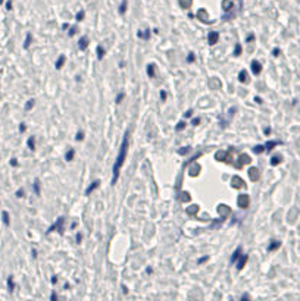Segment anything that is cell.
<instances>
[{
	"instance_id": "obj_37",
	"label": "cell",
	"mask_w": 300,
	"mask_h": 301,
	"mask_svg": "<svg viewBox=\"0 0 300 301\" xmlns=\"http://www.w3.org/2000/svg\"><path fill=\"white\" fill-rule=\"evenodd\" d=\"M33 107H34V99H31V100L27 101V104H25V110H31Z\"/></svg>"
},
{
	"instance_id": "obj_26",
	"label": "cell",
	"mask_w": 300,
	"mask_h": 301,
	"mask_svg": "<svg viewBox=\"0 0 300 301\" xmlns=\"http://www.w3.org/2000/svg\"><path fill=\"white\" fill-rule=\"evenodd\" d=\"M96 51H97V59H99V60H102V59H103V56H105V49H103L102 46H97Z\"/></svg>"
},
{
	"instance_id": "obj_56",
	"label": "cell",
	"mask_w": 300,
	"mask_h": 301,
	"mask_svg": "<svg viewBox=\"0 0 300 301\" xmlns=\"http://www.w3.org/2000/svg\"><path fill=\"white\" fill-rule=\"evenodd\" d=\"M255 101H256V103H259V104H262V99H261V97H255Z\"/></svg>"
},
{
	"instance_id": "obj_16",
	"label": "cell",
	"mask_w": 300,
	"mask_h": 301,
	"mask_svg": "<svg viewBox=\"0 0 300 301\" xmlns=\"http://www.w3.org/2000/svg\"><path fill=\"white\" fill-rule=\"evenodd\" d=\"M239 81L240 82H249V78H247V72H246L244 69H241L239 72Z\"/></svg>"
},
{
	"instance_id": "obj_49",
	"label": "cell",
	"mask_w": 300,
	"mask_h": 301,
	"mask_svg": "<svg viewBox=\"0 0 300 301\" xmlns=\"http://www.w3.org/2000/svg\"><path fill=\"white\" fill-rule=\"evenodd\" d=\"M191 115H193V110L190 109V110H187V112H185V113H184V117H190V116H191Z\"/></svg>"
},
{
	"instance_id": "obj_27",
	"label": "cell",
	"mask_w": 300,
	"mask_h": 301,
	"mask_svg": "<svg viewBox=\"0 0 300 301\" xmlns=\"http://www.w3.org/2000/svg\"><path fill=\"white\" fill-rule=\"evenodd\" d=\"M27 144H28V148H30V150H35V138H34V137H30V138H28Z\"/></svg>"
},
{
	"instance_id": "obj_29",
	"label": "cell",
	"mask_w": 300,
	"mask_h": 301,
	"mask_svg": "<svg viewBox=\"0 0 300 301\" xmlns=\"http://www.w3.org/2000/svg\"><path fill=\"white\" fill-rule=\"evenodd\" d=\"M74 156H75V151H74V148H69L66 153V156H65V159H66L68 162H71V160H74Z\"/></svg>"
},
{
	"instance_id": "obj_50",
	"label": "cell",
	"mask_w": 300,
	"mask_h": 301,
	"mask_svg": "<svg viewBox=\"0 0 300 301\" xmlns=\"http://www.w3.org/2000/svg\"><path fill=\"white\" fill-rule=\"evenodd\" d=\"M161 99H162V101L166 100V93L165 91H161Z\"/></svg>"
},
{
	"instance_id": "obj_18",
	"label": "cell",
	"mask_w": 300,
	"mask_h": 301,
	"mask_svg": "<svg viewBox=\"0 0 300 301\" xmlns=\"http://www.w3.org/2000/svg\"><path fill=\"white\" fill-rule=\"evenodd\" d=\"M280 247H281V242L280 241H271V244L268 246V251H275Z\"/></svg>"
},
{
	"instance_id": "obj_41",
	"label": "cell",
	"mask_w": 300,
	"mask_h": 301,
	"mask_svg": "<svg viewBox=\"0 0 300 301\" xmlns=\"http://www.w3.org/2000/svg\"><path fill=\"white\" fill-rule=\"evenodd\" d=\"M189 151H190V147H183L181 150H178V153H180V154H187Z\"/></svg>"
},
{
	"instance_id": "obj_32",
	"label": "cell",
	"mask_w": 300,
	"mask_h": 301,
	"mask_svg": "<svg viewBox=\"0 0 300 301\" xmlns=\"http://www.w3.org/2000/svg\"><path fill=\"white\" fill-rule=\"evenodd\" d=\"M31 40H33V35L31 34H27V38H25V43H24V49H28L31 46Z\"/></svg>"
},
{
	"instance_id": "obj_61",
	"label": "cell",
	"mask_w": 300,
	"mask_h": 301,
	"mask_svg": "<svg viewBox=\"0 0 300 301\" xmlns=\"http://www.w3.org/2000/svg\"><path fill=\"white\" fill-rule=\"evenodd\" d=\"M249 298H250L249 295H243V297H241V300H249Z\"/></svg>"
},
{
	"instance_id": "obj_46",
	"label": "cell",
	"mask_w": 300,
	"mask_h": 301,
	"mask_svg": "<svg viewBox=\"0 0 300 301\" xmlns=\"http://www.w3.org/2000/svg\"><path fill=\"white\" fill-rule=\"evenodd\" d=\"M194 53H190L189 55V57H187V62H194Z\"/></svg>"
},
{
	"instance_id": "obj_15",
	"label": "cell",
	"mask_w": 300,
	"mask_h": 301,
	"mask_svg": "<svg viewBox=\"0 0 300 301\" xmlns=\"http://www.w3.org/2000/svg\"><path fill=\"white\" fill-rule=\"evenodd\" d=\"M99 185H100V181L97 179V181H94V182H93V184H91V185L89 187V188L85 190V195H90L91 193H93V191L96 190V188H99Z\"/></svg>"
},
{
	"instance_id": "obj_44",
	"label": "cell",
	"mask_w": 300,
	"mask_h": 301,
	"mask_svg": "<svg viewBox=\"0 0 300 301\" xmlns=\"http://www.w3.org/2000/svg\"><path fill=\"white\" fill-rule=\"evenodd\" d=\"M200 123V117H194L193 121H191V125H194V126H197Z\"/></svg>"
},
{
	"instance_id": "obj_24",
	"label": "cell",
	"mask_w": 300,
	"mask_h": 301,
	"mask_svg": "<svg viewBox=\"0 0 300 301\" xmlns=\"http://www.w3.org/2000/svg\"><path fill=\"white\" fill-rule=\"evenodd\" d=\"M199 172H200V166H199V165H194V166L190 167V175H191V176L199 175Z\"/></svg>"
},
{
	"instance_id": "obj_57",
	"label": "cell",
	"mask_w": 300,
	"mask_h": 301,
	"mask_svg": "<svg viewBox=\"0 0 300 301\" xmlns=\"http://www.w3.org/2000/svg\"><path fill=\"white\" fill-rule=\"evenodd\" d=\"M253 38H255V35H253V34H250L249 37H247V41H249V43H250V41H252V40H253Z\"/></svg>"
},
{
	"instance_id": "obj_25",
	"label": "cell",
	"mask_w": 300,
	"mask_h": 301,
	"mask_svg": "<svg viewBox=\"0 0 300 301\" xmlns=\"http://www.w3.org/2000/svg\"><path fill=\"white\" fill-rule=\"evenodd\" d=\"M222 7H224V11H225V12L231 11V7H233V2H230V0H224V2H222Z\"/></svg>"
},
{
	"instance_id": "obj_54",
	"label": "cell",
	"mask_w": 300,
	"mask_h": 301,
	"mask_svg": "<svg viewBox=\"0 0 300 301\" xmlns=\"http://www.w3.org/2000/svg\"><path fill=\"white\" fill-rule=\"evenodd\" d=\"M6 9H7V11H11V9H12V2H11V0L6 3Z\"/></svg>"
},
{
	"instance_id": "obj_17",
	"label": "cell",
	"mask_w": 300,
	"mask_h": 301,
	"mask_svg": "<svg viewBox=\"0 0 300 301\" xmlns=\"http://www.w3.org/2000/svg\"><path fill=\"white\" fill-rule=\"evenodd\" d=\"M240 256H241V247H237V250L233 253V257H231V263H235L237 260L240 259Z\"/></svg>"
},
{
	"instance_id": "obj_48",
	"label": "cell",
	"mask_w": 300,
	"mask_h": 301,
	"mask_svg": "<svg viewBox=\"0 0 300 301\" xmlns=\"http://www.w3.org/2000/svg\"><path fill=\"white\" fill-rule=\"evenodd\" d=\"M124 95H125V94H124V93H121V94L118 95V97H116V103H121V101H122V99H124Z\"/></svg>"
},
{
	"instance_id": "obj_53",
	"label": "cell",
	"mask_w": 300,
	"mask_h": 301,
	"mask_svg": "<svg viewBox=\"0 0 300 301\" xmlns=\"http://www.w3.org/2000/svg\"><path fill=\"white\" fill-rule=\"evenodd\" d=\"M81 241H83V235H81V234H77V242L80 244Z\"/></svg>"
},
{
	"instance_id": "obj_39",
	"label": "cell",
	"mask_w": 300,
	"mask_h": 301,
	"mask_svg": "<svg viewBox=\"0 0 300 301\" xmlns=\"http://www.w3.org/2000/svg\"><path fill=\"white\" fill-rule=\"evenodd\" d=\"M181 195H183V197L180 198L181 201H190V194H189V193H183Z\"/></svg>"
},
{
	"instance_id": "obj_11",
	"label": "cell",
	"mask_w": 300,
	"mask_h": 301,
	"mask_svg": "<svg viewBox=\"0 0 300 301\" xmlns=\"http://www.w3.org/2000/svg\"><path fill=\"white\" fill-rule=\"evenodd\" d=\"M250 162H252V160H250V157L247 156V154H241V156H240V162L235 163V167H239L240 169V167H243V165H249Z\"/></svg>"
},
{
	"instance_id": "obj_42",
	"label": "cell",
	"mask_w": 300,
	"mask_h": 301,
	"mask_svg": "<svg viewBox=\"0 0 300 301\" xmlns=\"http://www.w3.org/2000/svg\"><path fill=\"white\" fill-rule=\"evenodd\" d=\"M75 139H77V141H83V139H84V132H78L77 137H75Z\"/></svg>"
},
{
	"instance_id": "obj_31",
	"label": "cell",
	"mask_w": 300,
	"mask_h": 301,
	"mask_svg": "<svg viewBox=\"0 0 300 301\" xmlns=\"http://www.w3.org/2000/svg\"><path fill=\"white\" fill-rule=\"evenodd\" d=\"M127 0H122V3H121V6H119V15H124L125 13V11H127Z\"/></svg>"
},
{
	"instance_id": "obj_13",
	"label": "cell",
	"mask_w": 300,
	"mask_h": 301,
	"mask_svg": "<svg viewBox=\"0 0 300 301\" xmlns=\"http://www.w3.org/2000/svg\"><path fill=\"white\" fill-rule=\"evenodd\" d=\"M197 212H199V206H196V204H193V206H190L185 209V213L189 215L190 218H193V216H196L197 215Z\"/></svg>"
},
{
	"instance_id": "obj_23",
	"label": "cell",
	"mask_w": 300,
	"mask_h": 301,
	"mask_svg": "<svg viewBox=\"0 0 300 301\" xmlns=\"http://www.w3.org/2000/svg\"><path fill=\"white\" fill-rule=\"evenodd\" d=\"M2 219H3V223H5L6 226H9V225H11V218H9V213H7V212L2 213Z\"/></svg>"
},
{
	"instance_id": "obj_58",
	"label": "cell",
	"mask_w": 300,
	"mask_h": 301,
	"mask_svg": "<svg viewBox=\"0 0 300 301\" xmlns=\"http://www.w3.org/2000/svg\"><path fill=\"white\" fill-rule=\"evenodd\" d=\"M50 298H52V300H57V295H56L55 292H53V294H52V295H50Z\"/></svg>"
},
{
	"instance_id": "obj_52",
	"label": "cell",
	"mask_w": 300,
	"mask_h": 301,
	"mask_svg": "<svg viewBox=\"0 0 300 301\" xmlns=\"http://www.w3.org/2000/svg\"><path fill=\"white\" fill-rule=\"evenodd\" d=\"M25 129H27L25 123H21V126H19V131H21V132H25Z\"/></svg>"
},
{
	"instance_id": "obj_47",
	"label": "cell",
	"mask_w": 300,
	"mask_h": 301,
	"mask_svg": "<svg viewBox=\"0 0 300 301\" xmlns=\"http://www.w3.org/2000/svg\"><path fill=\"white\" fill-rule=\"evenodd\" d=\"M206 260H209V257H207V256H206V257H202L199 262H197V264H203V263H205Z\"/></svg>"
},
{
	"instance_id": "obj_5",
	"label": "cell",
	"mask_w": 300,
	"mask_h": 301,
	"mask_svg": "<svg viewBox=\"0 0 300 301\" xmlns=\"http://www.w3.org/2000/svg\"><path fill=\"white\" fill-rule=\"evenodd\" d=\"M218 213H219V215H221V218L224 219V218H227L228 215L231 213V209H230L227 204H219V206H218Z\"/></svg>"
},
{
	"instance_id": "obj_9",
	"label": "cell",
	"mask_w": 300,
	"mask_h": 301,
	"mask_svg": "<svg viewBox=\"0 0 300 301\" xmlns=\"http://www.w3.org/2000/svg\"><path fill=\"white\" fill-rule=\"evenodd\" d=\"M218 40H219V33H216V31L209 33V35H207V41H209V44H211V46L216 44Z\"/></svg>"
},
{
	"instance_id": "obj_6",
	"label": "cell",
	"mask_w": 300,
	"mask_h": 301,
	"mask_svg": "<svg viewBox=\"0 0 300 301\" xmlns=\"http://www.w3.org/2000/svg\"><path fill=\"white\" fill-rule=\"evenodd\" d=\"M249 176H250V181L256 182L257 179L261 178V172H259V169H257V167H250V169H249Z\"/></svg>"
},
{
	"instance_id": "obj_40",
	"label": "cell",
	"mask_w": 300,
	"mask_h": 301,
	"mask_svg": "<svg viewBox=\"0 0 300 301\" xmlns=\"http://www.w3.org/2000/svg\"><path fill=\"white\" fill-rule=\"evenodd\" d=\"M240 53H241V44H237L235 50H234V56H240Z\"/></svg>"
},
{
	"instance_id": "obj_55",
	"label": "cell",
	"mask_w": 300,
	"mask_h": 301,
	"mask_svg": "<svg viewBox=\"0 0 300 301\" xmlns=\"http://www.w3.org/2000/svg\"><path fill=\"white\" fill-rule=\"evenodd\" d=\"M272 55L274 56H280V49H274V50H272Z\"/></svg>"
},
{
	"instance_id": "obj_14",
	"label": "cell",
	"mask_w": 300,
	"mask_h": 301,
	"mask_svg": "<svg viewBox=\"0 0 300 301\" xmlns=\"http://www.w3.org/2000/svg\"><path fill=\"white\" fill-rule=\"evenodd\" d=\"M78 47H80V50H85L89 47V38L87 37H81L80 41H78Z\"/></svg>"
},
{
	"instance_id": "obj_19",
	"label": "cell",
	"mask_w": 300,
	"mask_h": 301,
	"mask_svg": "<svg viewBox=\"0 0 300 301\" xmlns=\"http://www.w3.org/2000/svg\"><path fill=\"white\" fill-rule=\"evenodd\" d=\"M278 144H281L280 141H268L266 144H265V151H271L275 147V145H278Z\"/></svg>"
},
{
	"instance_id": "obj_59",
	"label": "cell",
	"mask_w": 300,
	"mask_h": 301,
	"mask_svg": "<svg viewBox=\"0 0 300 301\" xmlns=\"http://www.w3.org/2000/svg\"><path fill=\"white\" fill-rule=\"evenodd\" d=\"M265 134H266V135L271 134V128H265Z\"/></svg>"
},
{
	"instance_id": "obj_62",
	"label": "cell",
	"mask_w": 300,
	"mask_h": 301,
	"mask_svg": "<svg viewBox=\"0 0 300 301\" xmlns=\"http://www.w3.org/2000/svg\"><path fill=\"white\" fill-rule=\"evenodd\" d=\"M3 2H5V0H0V3H3Z\"/></svg>"
},
{
	"instance_id": "obj_28",
	"label": "cell",
	"mask_w": 300,
	"mask_h": 301,
	"mask_svg": "<svg viewBox=\"0 0 300 301\" xmlns=\"http://www.w3.org/2000/svg\"><path fill=\"white\" fill-rule=\"evenodd\" d=\"M65 60H66V57H65V56H61V57L57 59V62H56V69H61V68L63 66Z\"/></svg>"
},
{
	"instance_id": "obj_35",
	"label": "cell",
	"mask_w": 300,
	"mask_h": 301,
	"mask_svg": "<svg viewBox=\"0 0 300 301\" xmlns=\"http://www.w3.org/2000/svg\"><path fill=\"white\" fill-rule=\"evenodd\" d=\"M253 151H255L256 154H261V153L265 151V145H256L255 148H253Z\"/></svg>"
},
{
	"instance_id": "obj_45",
	"label": "cell",
	"mask_w": 300,
	"mask_h": 301,
	"mask_svg": "<svg viewBox=\"0 0 300 301\" xmlns=\"http://www.w3.org/2000/svg\"><path fill=\"white\" fill-rule=\"evenodd\" d=\"M15 195H16L18 198H21V197H24V190H22V188H21V190H18V191H16V194H15Z\"/></svg>"
},
{
	"instance_id": "obj_12",
	"label": "cell",
	"mask_w": 300,
	"mask_h": 301,
	"mask_svg": "<svg viewBox=\"0 0 300 301\" xmlns=\"http://www.w3.org/2000/svg\"><path fill=\"white\" fill-rule=\"evenodd\" d=\"M247 260H249V257L244 256V254H241V256H240V260L237 262V270H243V268L246 266Z\"/></svg>"
},
{
	"instance_id": "obj_4",
	"label": "cell",
	"mask_w": 300,
	"mask_h": 301,
	"mask_svg": "<svg viewBox=\"0 0 300 301\" xmlns=\"http://www.w3.org/2000/svg\"><path fill=\"white\" fill-rule=\"evenodd\" d=\"M237 204H239L240 209H247V207L250 206V197L247 194L239 195V198H237Z\"/></svg>"
},
{
	"instance_id": "obj_10",
	"label": "cell",
	"mask_w": 300,
	"mask_h": 301,
	"mask_svg": "<svg viewBox=\"0 0 300 301\" xmlns=\"http://www.w3.org/2000/svg\"><path fill=\"white\" fill-rule=\"evenodd\" d=\"M197 19H200L202 22L207 24V22H209V15H207V12H206L205 9H200V11H197Z\"/></svg>"
},
{
	"instance_id": "obj_22",
	"label": "cell",
	"mask_w": 300,
	"mask_h": 301,
	"mask_svg": "<svg viewBox=\"0 0 300 301\" xmlns=\"http://www.w3.org/2000/svg\"><path fill=\"white\" fill-rule=\"evenodd\" d=\"M180 5H181V7H184V9H189V7H191V5H193V0H180Z\"/></svg>"
},
{
	"instance_id": "obj_60",
	"label": "cell",
	"mask_w": 300,
	"mask_h": 301,
	"mask_svg": "<svg viewBox=\"0 0 300 301\" xmlns=\"http://www.w3.org/2000/svg\"><path fill=\"white\" fill-rule=\"evenodd\" d=\"M56 282H57V278H56V276H53V278H52V284H56Z\"/></svg>"
},
{
	"instance_id": "obj_20",
	"label": "cell",
	"mask_w": 300,
	"mask_h": 301,
	"mask_svg": "<svg viewBox=\"0 0 300 301\" xmlns=\"http://www.w3.org/2000/svg\"><path fill=\"white\" fill-rule=\"evenodd\" d=\"M147 75H149L150 78H155V77H156V72H155V65H153V63H150V65H147Z\"/></svg>"
},
{
	"instance_id": "obj_38",
	"label": "cell",
	"mask_w": 300,
	"mask_h": 301,
	"mask_svg": "<svg viewBox=\"0 0 300 301\" xmlns=\"http://www.w3.org/2000/svg\"><path fill=\"white\" fill-rule=\"evenodd\" d=\"M185 125H187V123L184 122V121H181V122H178V123H177V126H175V129H177V131H183V129L185 128Z\"/></svg>"
},
{
	"instance_id": "obj_3",
	"label": "cell",
	"mask_w": 300,
	"mask_h": 301,
	"mask_svg": "<svg viewBox=\"0 0 300 301\" xmlns=\"http://www.w3.org/2000/svg\"><path fill=\"white\" fill-rule=\"evenodd\" d=\"M231 151H233V150L216 151V153H215V159H216V160H219V162H228V163H231V157H230Z\"/></svg>"
},
{
	"instance_id": "obj_2",
	"label": "cell",
	"mask_w": 300,
	"mask_h": 301,
	"mask_svg": "<svg viewBox=\"0 0 300 301\" xmlns=\"http://www.w3.org/2000/svg\"><path fill=\"white\" fill-rule=\"evenodd\" d=\"M63 225H65V218L63 216H61V218L57 219L52 226H50L49 229H47V234H50V232H55V231H57L61 235H63V231H65V228H63Z\"/></svg>"
},
{
	"instance_id": "obj_7",
	"label": "cell",
	"mask_w": 300,
	"mask_h": 301,
	"mask_svg": "<svg viewBox=\"0 0 300 301\" xmlns=\"http://www.w3.org/2000/svg\"><path fill=\"white\" fill-rule=\"evenodd\" d=\"M231 185H233V188H243L244 187V181L240 178V176H233V179H231Z\"/></svg>"
},
{
	"instance_id": "obj_21",
	"label": "cell",
	"mask_w": 300,
	"mask_h": 301,
	"mask_svg": "<svg viewBox=\"0 0 300 301\" xmlns=\"http://www.w3.org/2000/svg\"><path fill=\"white\" fill-rule=\"evenodd\" d=\"M137 37H139V38L149 40V38H150V29H146L144 33H141V31H139V33H137Z\"/></svg>"
},
{
	"instance_id": "obj_43",
	"label": "cell",
	"mask_w": 300,
	"mask_h": 301,
	"mask_svg": "<svg viewBox=\"0 0 300 301\" xmlns=\"http://www.w3.org/2000/svg\"><path fill=\"white\" fill-rule=\"evenodd\" d=\"M75 33H77V27H72L71 29H69V37H74Z\"/></svg>"
},
{
	"instance_id": "obj_8",
	"label": "cell",
	"mask_w": 300,
	"mask_h": 301,
	"mask_svg": "<svg viewBox=\"0 0 300 301\" xmlns=\"http://www.w3.org/2000/svg\"><path fill=\"white\" fill-rule=\"evenodd\" d=\"M252 72L253 75H259L262 72V65L259 60H252Z\"/></svg>"
},
{
	"instance_id": "obj_34",
	"label": "cell",
	"mask_w": 300,
	"mask_h": 301,
	"mask_svg": "<svg viewBox=\"0 0 300 301\" xmlns=\"http://www.w3.org/2000/svg\"><path fill=\"white\" fill-rule=\"evenodd\" d=\"M34 193H35L37 195H40V181L39 179L34 181Z\"/></svg>"
},
{
	"instance_id": "obj_33",
	"label": "cell",
	"mask_w": 300,
	"mask_h": 301,
	"mask_svg": "<svg viewBox=\"0 0 300 301\" xmlns=\"http://www.w3.org/2000/svg\"><path fill=\"white\" fill-rule=\"evenodd\" d=\"M7 288H9V291H11V292L15 290V284H13V278H12V276H9V278H7Z\"/></svg>"
},
{
	"instance_id": "obj_51",
	"label": "cell",
	"mask_w": 300,
	"mask_h": 301,
	"mask_svg": "<svg viewBox=\"0 0 300 301\" xmlns=\"http://www.w3.org/2000/svg\"><path fill=\"white\" fill-rule=\"evenodd\" d=\"M11 165H12V166H18V160L15 159V157H13V159H11Z\"/></svg>"
},
{
	"instance_id": "obj_30",
	"label": "cell",
	"mask_w": 300,
	"mask_h": 301,
	"mask_svg": "<svg viewBox=\"0 0 300 301\" xmlns=\"http://www.w3.org/2000/svg\"><path fill=\"white\" fill-rule=\"evenodd\" d=\"M281 160H283V157L281 156H274L272 159H271V165H272V166H277V165L281 163Z\"/></svg>"
},
{
	"instance_id": "obj_1",
	"label": "cell",
	"mask_w": 300,
	"mask_h": 301,
	"mask_svg": "<svg viewBox=\"0 0 300 301\" xmlns=\"http://www.w3.org/2000/svg\"><path fill=\"white\" fill-rule=\"evenodd\" d=\"M127 148H128V132H125L122 139V144L119 147V153H118V157L115 160V165H113V176H112V185H115L118 182V178H119V172H121V167H122L125 159H127Z\"/></svg>"
},
{
	"instance_id": "obj_36",
	"label": "cell",
	"mask_w": 300,
	"mask_h": 301,
	"mask_svg": "<svg viewBox=\"0 0 300 301\" xmlns=\"http://www.w3.org/2000/svg\"><path fill=\"white\" fill-rule=\"evenodd\" d=\"M84 16H85V12H84V11H80V12H78V13H77V16H75V19H77L78 22H80V21H83V19H84Z\"/></svg>"
}]
</instances>
